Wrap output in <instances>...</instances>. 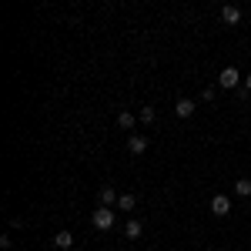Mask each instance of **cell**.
Listing matches in <instances>:
<instances>
[{
  "label": "cell",
  "instance_id": "obj_1",
  "mask_svg": "<svg viewBox=\"0 0 251 251\" xmlns=\"http://www.w3.org/2000/svg\"><path fill=\"white\" fill-rule=\"evenodd\" d=\"M241 84H245V77H241L238 67H225V71L218 74V87H221V91H238Z\"/></svg>",
  "mask_w": 251,
  "mask_h": 251
},
{
  "label": "cell",
  "instance_id": "obj_2",
  "mask_svg": "<svg viewBox=\"0 0 251 251\" xmlns=\"http://www.w3.org/2000/svg\"><path fill=\"white\" fill-rule=\"evenodd\" d=\"M114 208H97L94 214H91V225H94L97 231H107V228H114Z\"/></svg>",
  "mask_w": 251,
  "mask_h": 251
},
{
  "label": "cell",
  "instance_id": "obj_3",
  "mask_svg": "<svg viewBox=\"0 0 251 251\" xmlns=\"http://www.w3.org/2000/svg\"><path fill=\"white\" fill-rule=\"evenodd\" d=\"M211 214H214V218L231 214V198H228V194H214V198H211Z\"/></svg>",
  "mask_w": 251,
  "mask_h": 251
},
{
  "label": "cell",
  "instance_id": "obj_4",
  "mask_svg": "<svg viewBox=\"0 0 251 251\" xmlns=\"http://www.w3.org/2000/svg\"><path fill=\"white\" fill-rule=\"evenodd\" d=\"M117 198H121V194H117L114 188H100V191H97V208H117Z\"/></svg>",
  "mask_w": 251,
  "mask_h": 251
},
{
  "label": "cell",
  "instance_id": "obj_5",
  "mask_svg": "<svg viewBox=\"0 0 251 251\" xmlns=\"http://www.w3.org/2000/svg\"><path fill=\"white\" fill-rule=\"evenodd\" d=\"M148 151V137L144 134H127V154H144Z\"/></svg>",
  "mask_w": 251,
  "mask_h": 251
},
{
  "label": "cell",
  "instance_id": "obj_6",
  "mask_svg": "<svg viewBox=\"0 0 251 251\" xmlns=\"http://www.w3.org/2000/svg\"><path fill=\"white\" fill-rule=\"evenodd\" d=\"M221 20H225L228 27H238V24H241V7H234V3L221 7Z\"/></svg>",
  "mask_w": 251,
  "mask_h": 251
},
{
  "label": "cell",
  "instance_id": "obj_7",
  "mask_svg": "<svg viewBox=\"0 0 251 251\" xmlns=\"http://www.w3.org/2000/svg\"><path fill=\"white\" fill-rule=\"evenodd\" d=\"M194 111H198V104H194L191 97H181V100L174 104V114H177V117H191Z\"/></svg>",
  "mask_w": 251,
  "mask_h": 251
},
{
  "label": "cell",
  "instance_id": "obj_8",
  "mask_svg": "<svg viewBox=\"0 0 251 251\" xmlns=\"http://www.w3.org/2000/svg\"><path fill=\"white\" fill-rule=\"evenodd\" d=\"M54 248L71 251V248H74V234L67 231V228H64V231H57V234H54Z\"/></svg>",
  "mask_w": 251,
  "mask_h": 251
},
{
  "label": "cell",
  "instance_id": "obj_9",
  "mask_svg": "<svg viewBox=\"0 0 251 251\" xmlns=\"http://www.w3.org/2000/svg\"><path fill=\"white\" fill-rule=\"evenodd\" d=\"M134 124H137V114H131V111H121V114H117V127H121V131H127V134H131V131H134Z\"/></svg>",
  "mask_w": 251,
  "mask_h": 251
},
{
  "label": "cell",
  "instance_id": "obj_10",
  "mask_svg": "<svg viewBox=\"0 0 251 251\" xmlns=\"http://www.w3.org/2000/svg\"><path fill=\"white\" fill-rule=\"evenodd\" d=\"M134 208H137V198H134L131 191H124L121 198H117V211H127V214H131Z\"/></svg>",
  "mask_w": 251,
  "mask_h": 251
},
{
  "label": "cell",
  "instance_id": "obj_11",
  "mask_svg": "<svg viewBox=\"0 0 251 251\" xmlns=\"http://www.w3.org/2000/svg\"><path fill=\"white\" fill-rule=\"evenodd\" d=\"M234 194H238V198H251V181L248 177H238V181H234Z\"/></svg>",
  "mask_w": 251,
  "mask_h": 251
},
{
  "label": "cell",
  "instance_id": "obj_12",
  "mask_svg": "<svg viewBox=\"0 0 251 251\" xmlns=\"http://www.w3.org/2000/svg\"><path fill=\"white\" fill-rule=\"evenodd\" d=\"M137 121H141V124H154L157 111H154V107H141V111H137Z\"/></svg>",
  "mask_w": 251,
  "mask_h": 251
},
{
  "label": "cell",
  "instance_id": "obj_13",
  "mask_svg": "<svg viewBox=\"0 0 251 251\" xmlns=\"http://www.w3.org/2000/svg\"><path fill=\"white\" fill-rule=\"evenodd\" d=\"M141 231H144V228H141V221L131 218V221H127V228H124V238H131V241H134V238H141Z\"/></svg>",
  "mask_w": 251,
  "mask_h": 251
},
{
  "label": "cell",
  "instance_id": "obj_14",
  "mask_svg": "<svg viewBox=\"0 0 251 251\" xmlns=\"http://www.w3.org/2000/svg\"><path fill=\"white\" fill-rule=\"evenodd\" d=\"M218 91H221V87H218V84H208V87H204V91H201V100H204V104H211L214 97H218Z\"/></svg>",
  "mask_w": 251,
  "mask_h": 251
},
{
  "label": "cell",
  "instance_id": "obj_15",
  "mask_svg": "<svg viewBox=\"0 0 251 251\" xmlns=\"http://www.w3.org/2000/svg\"><path fill=\"white\" fill-rule=\"evenodd\" d=\"M241 87H245V91H248V94H251V74H248V77H245V84H241Z\"/></svg>",
  "mask_w": 251,
  "mask_h": 251
}]
</instances>
